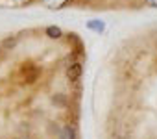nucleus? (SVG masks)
<instances>
[{"label": "nucleus", "mask_w": 157, "mask_h": 139, "mask_svg": "<svg viewBox=\"0 0 157 139\" xmlns=\"http://www.w3.org/2000/svg\"><path fill=\"white\" fill-rule=\"evenodd\" d=\"M76 137V132L72 126H63L61 128V133H59V139H74Z\"/></svg>", "instance_id": "nucleus-2"}, {"label": "nucleus", "mask_w": 157, "mask_h": 139, "mask_svg": "<svg viewBox=\"0 0 157 139\" xmlns=\"http://www.w3.org/2000/svg\"><path fill=\"white\" fill-rule=\"evenodd\" d=\"M144 2H146L150 8H157V0H144Z\"/></svg>", "instance_id": "nucleus-6"}, {"label": "nucleus", "mask_w": 157, "mask_h": 139, "mask_svg": "<svg viewBox=\"0 0 157 139\" xmlns=\"http://www.w3.org/2000/svg\"><path fill=\"white\" fill-rule=\"evenodd\" d=\"M46 35H48L50 39H59V37L63 35V32H61V28H57V26H48V28H46Z\"/></svg>", "instance_id": "nucleus-3"}, {"label": "nucleus", "mask_w": 157, "mask_h": 139, "mask_svg": "<svg viewBox=\"0 0 157 139\" xmlns=\"http://www.w3.org/2000/svg\"><path fill=\"white\" fill-rule=\"evenodd\" d=\"M87 28L96 30V32H102V30H104V22H100V21H91V22L87 24Z\"/></svg>", "instance_id": "nucleus-4"}, {"label": "nucleus", "mask_w": 157, "mask_h": 139, "mask_svg": "<svg viewBox=\"0 0 157 139\" xmlns=\"http://www.w3.org/2000/svg\"><path fill=\"white\" fill-rule=\"evenodd\" d=\"M80 76H82V63H72V65H68V69H67V78L72 80V82H76Z\"/></svg>", "instance_id": "nucleus-1"}, {"label": "nucleus", "mask_w": 157, "mask_h": 139, "mask_svg": "<svg viewBox=\"0 0 157 139\" xmlns=\"http://www.w3.org/2000/svg\"><path fill=\"white\" fill-rule=\"evenodd\" d=\"M65 2H67V0H54V2H52V6H50V8H61V6H63Z\"/></svg>", "instance_id": "nucleus-5"}, {"label": "nucleus", "mask_w": 157, "mask_h": 139, "mask_svg": "<svg viewBox=\"0 0 157 139\" xmlns=\"http://www.w3.org/2000/svg\"><path fill=\"white\" fill-rule=\"evenodd\" d=\"M13 45H15V39H10V37H8V39L4 41V46H13Z\"/></svg>", "instance_id": "nucleus-7"}]
</instances>
